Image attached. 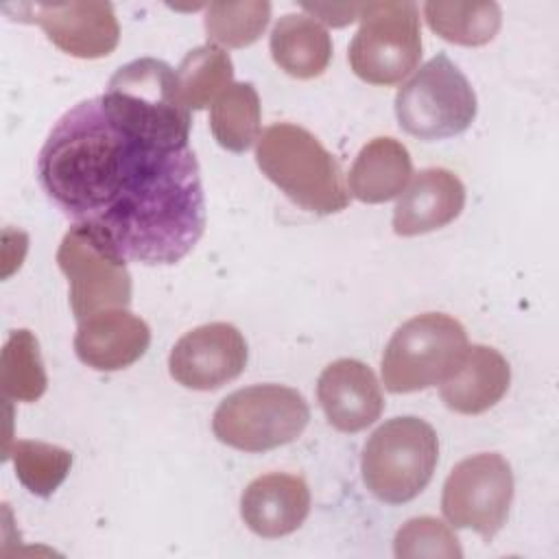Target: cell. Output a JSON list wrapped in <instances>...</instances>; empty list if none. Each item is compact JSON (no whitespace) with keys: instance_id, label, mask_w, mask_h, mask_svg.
<instances>
[{"instance_id":"5bb4252c","label":"cell","mask_w":559,"mask_h":559,"mask_svg":"<svg viewBox=\"0 0 559 559\" xmlns=\"http://www.w3.org/2000/svg\"><path fill=\"white\" fill-rule=\"evenodd\" d=\"M151 345L144 319L127 308L100 310L79 321L74 352L79 360L96 371H120L140 360Z\"/></svg>"},{"instance_id":"9a60e30c","label":"cell","mask_w":559,"mask_h":559,"mask_svg":"<svg viewBox=\"0 0 559 559\" xmlns=\"http://www.w3.org/2000/svg\"><path fill=\"white\" fill-rule=\"evenodd\" d=\"M310 513V489L301 476L271 472L253 478L240 496V518L249 531L275 539L297 531Z\"/></svg>"},{"instance_id":"d4e9b609","label":"cell","mask_w":559,"mask_h":559,"mask_svg":"<svg viewBox=\"0 0 559 559\" xmlns=\"http://www.w3.org/2000/svg\"><path fill=\"white\" fill-rule=\"evenodd\" d=\"M271 20V2H212L205 11V33L210 44L245 48L260 39Z\"/></svg>"},{"instance_id":"4316f807","label":"cell","mask_w":559,"mask_h":559,"mask_svg":"<svg viewBox=\"0 0 559 559\" xmlns=\"http://www.w3.org/2000/svg\"><path fill=\"white\" fill-rule=\"evenodd\" d=\"M301 9L308 11L310 17H317V22L321 20L328 26H347L354 20H360L362 4H301Z\"/></svg>"},{"instance_id":"d6986e66","label":"cell","mask_w":559,"mask_h":559,"mask_svg":"<svg viewBox=\"0 0 559 559\" xmlns=\"http://www.w3.org/2000/svg\"><path fill=\"white\" fill-rule=\"evenodd\" d=\"M269 48L280 70L295 79L323 74L332 59L330 33L314 17L304 13L282 15L271 31Z\"/></svg>"},{"instance_id":"4fadbf2b","label":"cell","mask_w":559,"mask_h":559,"mask_svg":"<svg viewBox=\"0 0 559 559\" xmlns=\"http://www.w3.org/2000/svg\"><path fill=\"white\" fill-rule=\"evenodd\" d=\"M317 400L328 424L341 432H360L380 419L384 411V395L376 373L354 358H338L321 371Z\"/></svg>"},{"instance_id":"8fae6325","label":"cell","mask_w":559,"mask_h":559,"mask_svg":"<svg viewBox=\"0 0 559 559\" xmlns=\"http://www.w3.org/2000/svg\"><path fill=\"white\" fill-rule=\"evenodd\" d=\"M13 20L44 28L46 37L63 52L79 59H100L116 50L120 26L109 2H20L4 4Z\"/></svg>"},{"instance_id":"ac0fdd59","label":"cell","mask_w":559,"mask_h":559,"mask_svg":"<svg viewBox=\"0 0 559 559\" xmlns=\"http://www.w3.org/2000/svg\"><path fill=\"white\" fill-rule=\"evenodd\" d=\"M413 175V162L408 148L389 135L373 138L356 155L349 175L347 190L362 203H384L402 194Z\"/></svg>"},{"instance_id":"7402d4cb","label":"cell","mask_w":559,"mask_h":559,"mask_svg":"<svg viewBox=\"0 0 559 559\" xmlns=\"http://www.w3.org/2000/svg\"><path fill=\"white\" fill-rule=\"evenodd\" d=\"M0 386L7 400L35 402L46 393L48 376L39 343L31 330H13L0 356Z\"/></svg>"},{"instance_id":"2e32d148","label":"cell","mask_w":559,"mask_h":559,"mask_svg":"<svg viewBox=\"0 0 559 559\" xmlns=\"http://www.w3.org/2000/svg\"><path fill=\"white\" fill-rule=\"evenodd\" d=\"M465 205V186L448 168L419 170L402 190L393 210L397 236H419L445 227Z\"/></svg>"},{"instance_id":"484cf974","label":"cell","mask_w":559,"mask_h":559,"mask_svg":"<svg viewBox=\"0 0 559 559\" xmlns=\"http://www.w3.org/2000/svg\"><path fill=\"white\" fill-rule=\"evenodd\" d=\"M395 557H445L461 559L463 550L459 546L456 535L448 524L437 518L421 515L408 520L393 539Z\"/></svg>"},{"instance_id":"9c48e42d","label":"cell","mask_w":559,"mask_h":559,"mask_svg":"<svg viewBox=\"0 0 559 559\" xmlns=\"http://www.w3.org/2000/svg\"><path fill=\"white\" fill-rule=\"evenodd\" d=\"M57 264L68 277L70 308L76 321L131 304L127 260L87 227L72 225L66 231L57 249Z\"/></svg>"},{"instance_id":"7c38bea8","label":"cell","mask_w":559,"mask_h":559,"mask_svg":"<svg viewBox=\"0 0 559 559\" xmlns=\"http://www.w3.org/2000/svg\"><path fill=\"white\" fill-rule=\"evenodd\" d=\"M249 349L242 332L214 321L186 332L170 349L168 371L175 382L194 391H214L236 380L247 367Z\"/></svg>"},{"instance_id":"ffe728a7","label":"cell","mask_w":559,"mask_h":559,"mask_svg":"<svg viewBox=\"0 0 559 559\" xmlns=\"http://www.w3.org/2000/svg\"><path fill=\"white\" fill-rule=\"evenodd\" d=\"M260 120V96L251 83H231L210 107L212 135L231 153H245L258 142Z\"/></svg>"},{"instance_id":"ba28073f","label":"cell","mask_w":559,"mask_h":559,"mask_svg":"<svg viewBox=\"0 0 559 559\" xmlns=\"http://www.w3.org/2000/svg\"><path fill=\"white\" fill-rule=\"evenodd\" d=\"M421 59V26L415 2H367L349 44L347 61L358 79L371 85H395Z\"/></svg>"},{"instance_id":"6da1fadb","label":"cell","mask_w":559,"mask_h":559,"mask_svg":"<svg viewBox=\"0 0 559 559\" xmlns=\"http://www.w3.org/2000/svg\"><path fill=\"white\" fill-rule=\"evenodd\" d=\"M46 197L124 260L175 264L205 229V194L190 146H162L116 122L100 96L68 109L37 155Z\"/></svg>"},{"instance_id":"5b68a950","label":"cell","mask_w":559,"mask_h":559,"mask_svg":"<svg viewBox=\"0 0 559 559\" xmlns=\"http://www.w3.org/2000/svg\"><path fill=\"white\" fill-rule=\"evenodd\" d=\"M467 349L465 328L450 314L424 312L404 321L382 354V382L391 393L441 384Z\"/></svg>"},{"instance_id":"277c9868","label":"cell","mask_w":559,"mask_h":559,"mask_svg":"<svg viewBox=\"0 0 559 559\" xmlns=\"http://www.w3.org/2000/svg\"><path fill=\"white\" fill-rule=\"evenodd\" d=\"M439 461L435 428L413 415L393 417L367 439L360 472L367 489L386 504L417 498L430 483Z\"/></svg>"},{"instance_id":"cb8c5ba5","label":"cell","mask_w":559,"mask_h":559,"mask_svg":"<svg viewBox=\"0 0 559 559\" xmlns=\"http://www.w3.org/2000/svg\"><path fill=\"white\" fill-rule=\"evenodd\" d=\"M13 461L17 480L35 496L48 498L59 489L72 467V452L44 441H15L7 448V454Z\"/></svg>"},{"instance_id":"3957f363","label":"cell","mask_w":559,"mask_h":559,"mask_svg":"<svg viewBox=\"0 0 559 559\" xmlns=\"http://www.w3.org/2000/svg\"><path fill=\"white\" fill-rule=\"evenodd\" d=\"M107 114L122 127L162 146H190V109L177 72L162 59L142 57L114 72L100 96Z\"/></svg>"},{"instance_id":"7a4b0ae2","label":"cell","mask_w":559,"mask_h":559,"mask_svg":"<svg viewBox=\"0 0 559 559\" xmlns=\"http://www.w3.org/2000/svg\"><path fill=\"white\" fill-rule=\"evenodd\" d=\"M255 162L295 205L328 216L349 205V190L334 155L304 127L277 122L255 142Z\"/></svg>"},{"instance_id":"e0dca14e","label":"cell","mask_w":559,"mask_h":559,"mask_svg":"<svg viewBox=\"0 0 559 559\" xmlns=\"http://www.w3.org/2000/svg\"><path fill=\"white\" fill-rule=\"evenodd\" d=\"M511 382L507 358L489 345H467L459 367L441 382L443 404L461 415H480L496 406Z\"/></svg>"},{"instance_id":"52a82bcc","label":"cell","mask_w":559,"mask_h":559,"mask_svg":"<svg viewBox=\"0 0 559 559\" xmlns=\"http://www.w3.org/2000/svg\"><path fill=\"white\" fill-rule=\"evenodd\" d=\"M476 111L472 83L443 52L426 61L395 94L400 127L424 142L463 133L474 122Z\"/></svg>"},{"instance_id":"8992f818","label":"cell","mask_w":559,"mask_h":559,"mask_svg":"<svg viewBox=\"0 0 559 559\" xmlns=\"http://www.w3.org/2000/svg\"><path fill=\"white\" fill-rule=\"evenodd\" d=\"M310 421V408L297 389L253 384L229 393L214 411V437L242 452H266L295 441Z\"/></svg>"},{"instance_id":"30bf717a","label":"cell","mask_w":559,"mask_h":559,"mask_svg":"<svg viewBox=\"0 0 559 559\" xmlns=\"http://www.w3.org/2000/svg\"><path fill=\"white\" fill-rule=\"evenodd\" d=\"M513 489L509 461L498 452H480L452 467L443 483L441 511L454 528H472L489 542L509 518Z\"/></svg>"},{"instance_id":"44dd1931","label":"cell","mask_w":559,"mask_h":559,"mask_svg":"<svg viewBox=\"0 0 559 559\" xmlns=\"http://www.w3.org/2000/svg\"><path fill=\"white\" fill-rule=\"evenodd\" d=\"M424 15L432 33L459 46L489 44L500 26L498 2H426Z\"/></svg>"},{"instance_id":"603a6c76","label":"cell","mask_w":559,"mask_h":559,"mask_svg":"<svg viewBox=\"0 0 559 559\" xmlns=\"http://www.w3.org/2000/svg\"><path fill=\"white\" fill-rule=\"evenodd\" d=\"M175 72L188 109H203L231 85L234 63L225 48L216 44H203L192 48Z\"/></svg>"}]
</instances>
